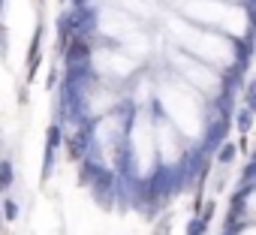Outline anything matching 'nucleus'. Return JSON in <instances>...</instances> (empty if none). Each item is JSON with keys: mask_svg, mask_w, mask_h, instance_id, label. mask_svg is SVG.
Here are the masks:
<instances>
[{"mask_svg": "<svg viewBox=\"0 0 256 235\" xmlns=\"http://www.w3.org/2000/svg\"><path fill=\"white\" fill-rule=\"evenodd\" d=\"M88 52H90V46H88V42H84V40H78V42H76V46H72V48H70V58H72V60H76V58H84V54H88Z\"/></svg>", "mask_w": 256, "mask_h": 235, "instance_id": "obj_2", "label": "nucleus"}, {"mask_svg": "<svg viewBox=\"0 0 256 235\" xmlns=\"http://www.w3.org/2000/svg\"><path fill=\"white\" fill-rule=\"evenodd\" d=\"M4 36H6V30H4V28H0V42H4Z\"/></svg>", "mask_w": 256, "mask_h": 235, "instance_id": "obj_3", "label": "nucleus"}, {"mask_svg": "<svg viewBox=\"0 0 256 235\" xmlns=\"http://www.w3.org/2000/svg\"><path fill=\"white\" fill-rule=\"evenodd\" d=\"M36 52H40V30H36V36H34V46H30V64H28V72H30V76L36 72Z\"/></svg>", "mask_w": 256, "mask_h": 235, "instance_id": "obj_1", "label": "nucleus"}]
</instances>
